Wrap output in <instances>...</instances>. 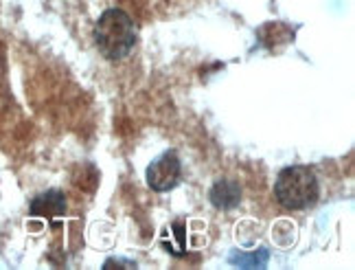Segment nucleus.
Returning <instances> with one entry per match:
<instances>
[{
    "label": "nucleus",
    "mask_w": 355,
    "mask_h": 270,
    "mask_svg": "<svg viewBox=\"0 0 355 270\" xmlns=\"http://www.w3.org/2000/svg\"><path fill=\"white\" fill-rule=\"evenodd\" d=\"M94 40L107 60H123L136 44V26L121 9H107L94 26Z\"/></svg>",
    "instance_id": "1"
},
{
    "label": "nucleus",
    "mask_w": 355,
    "mask_h": 270,
    "mask_svg": "<svg viewBox=\"0 0 355 270\" xmlns=\"http://www.w3.org/2000/svg\"><path fill=\"white\" fill-rule=\"evenodd\" d=\"M320 194L318 178L307 167H288L279 174L275 185V196L285 209L303 211L316 205Z\"/></svg>",
    "instance_id": "2"
},
{
    "label": "nucleus",
    "mask_w": 355,
    "mask_h": 270,
    "mask_svg": "<svg viewBox=\"0 0 355 270\" xmlns=\"http://www.w3.org/2000/svg\"><path fill=\"white\" fill-rule=\"evenodd\" d=\"M180 178H182V167L173 152L162 154L147 169V183L154 192H171L180 183Z\"/></svg>",
    "instance_id": "3"
},
{
    "label": "nucleus",
    "mask_w": 355,
    "mask_h": 270,
    "mask_svg": "<svg viewBox=\"0 0 355 270\" xmlns=\"http://www.w3.org/2000/svg\"><path fill=\"white\" fill-rule=\"evenodd\" d=\"M241 200V187L235 180H217L211 189V202L215 205V209H224L230 211L239 205Z\"/></svg>",
    "instance_id": "4"
},
{
    "label": "nucleus",
    "mask_w": 355,
    "mask_h": 270,
    "mask_svg": "<svg viewBox=\"0 0 355 270\" xmlns=\"http://www.w3.org/2000/svg\"><path fill=\"white\" fill-rule=\"evenodd\" d=\"M66 211V198L60 192H46L31 202V213L40 218H58Z\"/></svg>",
    "instance_id": "5"
}]
</instances>
